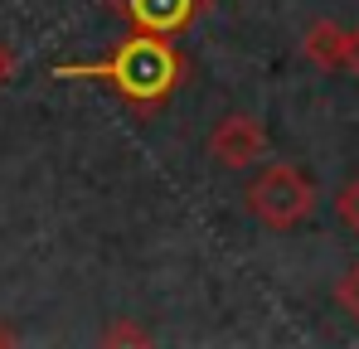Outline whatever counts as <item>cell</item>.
Returning a JSON list of instances; mask_svg holds the SVG:
<instances>
[{
    "label": "cell",
    "instance_id": "1",
    "mask_svg": "<svg viewBox=\"0 0 359 349\" xmlns=\"http://www.w3.org/2000/svg\"><path fill=\"white\" fill-rule=\"evenodd\" d=\"M54 73H59V78H107L126 102L156 107V102H165V97L175 93L180 54L165 44V34H136V39H126L107 63H88V68L63 63Z\"/></svg>",
    "mask_w": 359,
    "mask_h": 349
},
{
    "label": "cell",
    "instance_id": "2",
    "mask_svg": "<svg viewBox=\"0 0 359 349\" xmlns=\"http://www.w3.org/2000/svg\"><path fill=\"white\" fill-rule=\"evenodd\" d=\"M243 204L267 228H297V224H306L316 214V184H311V174L301 170V165L272 160V165H262L248 179Z\"/></svg>",
    "mask_w": 359,
    "mask_h": 349
},
{
    "label": "cell",
    "instance_id": "3",
    "mask_svg": "<svg viewBox=\"0 0 359 349\" xmlns=\"http://www.w3.org/2000/svg\"><path fill=\"white\" fill-rule=\"evenodd\" d=\"M209 156H214V165H224V170H248V165H257V160L267 156V131H262V121L248 116V112H229L214 126V136H209Z\"/></svg>",
    "mask_w": 359,
    "mask_h": 349
},
{
    "label": "cell",
    "instance_id": "4",
    "mask_svg": "<svg viewBox=\"0 0 359 349\" xmlns=\"http://www.w3.org/2000/svg\"><path fill=\"white\" fill-rule=\"evenodd\" d=\"M126 15L146 29V34H175L189 25L194 0H126Z\"/></svg>",
    "mask_w": 359,
    "mask_h": 349
},
{
    "label": "cell",
    "instance_id": "5",
    "mask_svg": "<svg viewBox=\"0 0 359 349\" xmlns=\"http://www.w3.org/2000/svg\"><path fill=\"white\" fill-rule=\"evenodd\" d=\"M306 58H316L320 68H340V58H345V29L330 25V20L311 25L306 29Z\"/></svg>",
    "mask_w": 359,
    "mask_h": 349
},
{
    "label": "cell",
    "instance_id": "6",
    "mask_svg": "<svg viewBox=\"0 0 359 349\" xmlns=\"http://www.w3.org/2000/svg\"><path fill=\"white\" fill-rule=\"evenodd\" d=\"M335 209H340V224H345V228H350V233L359 238V174L350 179V184H345V189H340Z\"/></svg>",
    "mask_w": 359,
    "mask_h": 349
},
{
    "label": "cell",
    "instance_id": "7",
    "mask_svg": "<svg viewBox=\"0 0 359 349\" xmlns=\"http://www.w3.org/2000/svg\"><path fill=\"white\" fill-rule=\"evenodd\" d=\"M335 301H340V306H345V310L359 320V267H350V272H345V282L335 287Z\"/></svg>",
    "mask_w": 359,
    "mask_h": 349
},
{
    "label": "cell",
    "instance_id": "8",
    "mask_svg": "<svg viewBox=\"0 0 359 349\" xmlns=\"http://www.w3.org/2000/svg\"><path fill=\"white\" fill-rule=\"evenodd\" d=\"M340 68L359 78V29H345V58H340Z\"/></svg>",
    "mask_w": 359,
    "mask_h": 349
},
{
    "label": "cell",
    "instance_id": "9",
    "mask_svg": "<svg viewBox=\"0 0 359 349\" xmlns=\"http://www.w3.org/2000/svg\"><path fill=\"white\" fill-rule=\"evenodd\" d=\"M10 73H15V54H10V44L0 39V88L10 83Z\"/></svg>",
    "mask_w": 359,
    "mask_h": 349
}]
</instances>
